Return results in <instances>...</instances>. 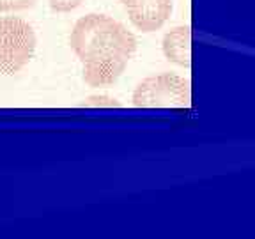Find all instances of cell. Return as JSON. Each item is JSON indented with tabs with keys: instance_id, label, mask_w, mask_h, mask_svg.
Wrapping results in <instances>:
<instances>
[{
	"instance_id": "6da1fadb",
	"label": "cell",
	"mask_w": 255,
	"mask_h": 239,
	"mask_svg": "<svg viewBox=\"0 0 255 239\" xmlns=\"http://www.w3.org/2000/svg\"><path fill=\"white\" fill-rule=\"evenodd\" d=\"M69 44L84 68L89 87L116 84L136 52V37L112 16L91 12L80 18L69 36Z\"/></svg>"
},
{
	"instance_id": "7a4b0ae2",
	"label": "cell",
	"mask_w": 255,
	"mask_h": 239,
	"mask_svg": "<svg viewBox=\"0 0 255 239\" xmlns=\"http://www.w3.org/2000/svg\"><path fill=\"white\" fill-rule=\"evenodd\" d=\"M36 32L28 21L16 16L0 18V73L21 71L36 52Z\"/></svg>"
},
{
	"instance_id": "277c9868",
	"label": "cell",
	"mask_w": 255,
	"mask_h": 239,
	"mask_svg": "<svg viewBox=\"0 0 255 239\" xmlns=\"http://www.w3.org/2000/svg\"><path fill=\"white\" fill-rule=\"evenodd\" d=\"M135 28L143 34L156 32L172 14V0H119Z\"/></svg>"
},
{
	"instance_id": "ba28073f",
	"label": "cell",
	"mask_w": 255,
	"mask_h": 239,
	"mask_svg": "<svg viewBox=\"0 0 255 239\" xmlns=\"http://www.w3.org/2000/svg\"><path fill=\"white\" fill-rule=\"evenodd\" d=\"M50 2V7L55 12H69L75 11L76 7L82 5L84 0H48Z\"/></svg>"
},
{
	"instance_id": "52a82bcc",
	"label": "cell",
	"mask_w": 255,
	"mask_h": 239,
	"mask_svg": "<svg viewBox=\"0 0 255 239\" xmlns=\"http://www.w3.org/2000/svg\"><path fill=\"white\" fill-rule=\"evenodd\" d=\"M37 0H0V12H20L27 11Z\"/></svg>"
},
{
	"instance_id": "3957f363",
	"label": "cell",
	"mask_w": 255,
	"mask_h": 239,
	"mask_svg": "<svg viewBox=\"0 0 255 239\" xmlns=\"http://www.w3.org/2000/svg\"><path fill=\"white\" fill-rule=\"evenodd\" d=\"M136 108H188L190 82L174 73H159L143 78L131 96Z\"/></svg>"
},
{
	"instance_id": "8992f818",
	"label": "cell",
	"mask_w": 255,
	"mask_h": 239,
	"mask_svg": "<svg viewBox=\"0 0 255 239\" xmlns=\"http://www.w3.org/2000/svg\"><path fill=\"white\" fill-rule=\"evenodd\" d=\"M82 107L89 108H119L121 103L116 98H110V96H89L87 100H84Z\"/></svg>"
},
{
	"instance_id": "5b68a950",
	"label": "cell",
	"mask_w": 255,
	"mask_h": 239,
	"mask_svg": "<svg viewBox=\"0 0 255 239\" xmlns=\"http://www.w3.org/2000/svg\"><path fill=\"white\" fill-rule=\"evenodd\" d=\"M163 55L181 68H190L191 64V28L190 25H179L168 30L161 43Z\"/></svg>"
}]
</instances>
